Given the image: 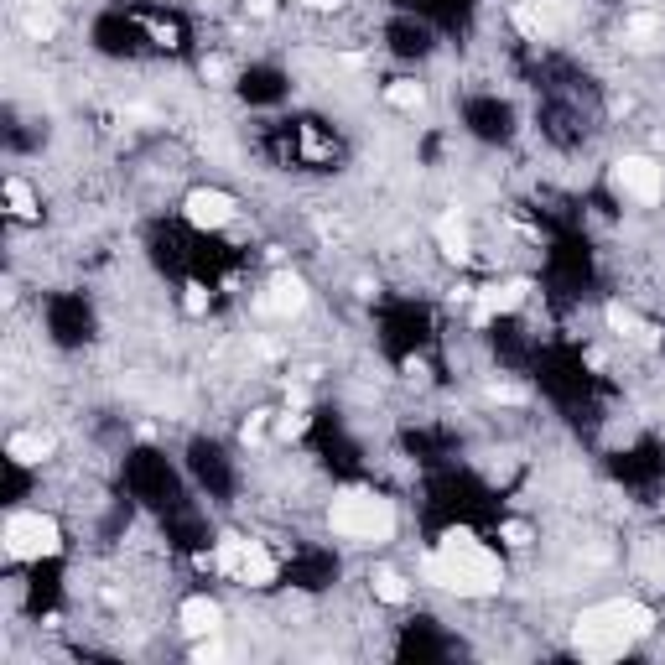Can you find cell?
<instances>
[{
	"instance_id": "obj_1",
	"label": "cell",
	"mask_w": 665,
	"mask_h": 665,
	"mask_svg": "<svg viewBox=\"0 0 665 665\" xmlns=\"http://www.w3.org/2000/svg\"><path fill=\"white\" fill-rule=\"evenodd\" d=\"M421 577H427L432 588H442V593H458V598H489L504 582L499 556L489 546H478L473 530H447L442 546L421 562Z\"/></svg>"
},
{
	"instance_id": "obj_2",
	"label": "cell",
	"mask_w": 665,
	"mask_h": 665,
	"mask_svg": "<svg viewBox=\"0 0 665 665\" xmlns=\"http://www.w3.org/2000/svg\"><path fill=\"white\" fill-rule=\"evenodd\" d=\"M328 525L338 530L343 541H359V546H380L395 536V504L375 489H343L328 510Z\"/></svg>"
},
{
	"instance_id": "obj_3",
	"label": "cell",
	"mask_w": 665,
	"mask_h": 665,
	"mask_svg": "<svg viewBox=\"0 0 665 665\" xmlns=\"http://www.w3.org/2000/svg\"><path fill=\"white\" fill-rule=\"evenodd\" d=\"M0 546H6V556H16V562H42V556L63 551V530L42 510H16L6 520V530H0Z\"/></svg>"
},
{
	"instance_id": "obj_4",
	"label": "cell",
	"mask_w": 665,
	"mask_h": 665,
	"mask_svg": "<svg viewBox=\"0 0 665 665\" xmlns=\"http://www.w3.org/2000/svg\"><path fill=\"white\" fill-rule=\"evenodd\" d=\"M203 567H219L224 577L245 582V588H271L276 582V556L250 536H224L214 556H203Z\"/></svg>"
},
{
	"instance_id": "obj_5",
	"label": "cell",
	"mask_w": 665,
	"mask_h": 665,
	"mask_svg": "<svg viewBox=\"0 0 665 665\" xmlns=\"http://www.w3.org/2000/svg\"><path fill=\"white\" fill-rule=\"evenodd\" d=\"M629 645H634V634L614 619V608H608V603L588 608V614L577 619V629H572V650L582 660H619Z\"/></svg>"
},
{
	"instance_id": "obj_6",
	"label": "cell",
	"mask_w": 665,
	"mask_h": 665,
	"mask_svg": "<svg viewBox=\"0 0 665 665\" xmlns=\"http://www.w3.org/2000/svg\"><path fill=\"white\" fill-rule=\"evenodd\" d=\"M608 182H614L624 198H634V203H660L665 198V167L650 162V156H619L614 172H608Z\"/></svg>"
},
{
	"instance_id": "obj_7",
	"label": "cell",
	"mask_w": 665,
	"mask_h": 665,
	"mask_svg": "<svg viewBox=\"0 0 665 665\" xmlns=\"http://www.w3.org/2000/svg\"><path fill=\"white\" fill-rule=\"evenodd\" d=\"M182 214H188L193 229H229L234 214H239V203L224 188H193L188 203H182Z\"/></svg>"
},
{
	"instance_id": "obj_8",
	"label": "cell",
	"mask_w": 665,
	"mask_h": 665,
	"mask_svg": "<svg viewBox=\"0 0 665 665\" xmlns=\"http://www.w3.org/2000/svg\"><path fill=\"white\" fill-rule=\"evenodd\" d=\"M562 21H567L562 0H525V6H515V26L525 37H536V42L556 37V32H562Z\"/></svg>"
},
{
	"instance_id": "obj_9",
	"label": "cell",
	"mask_w": 665,
	"mask_h": 665,
	"mask_svg": "<svg viewBox=\"0 0 665 665\" xmlns=\"http://www.w3.org/2000/svg\"><path fill=\"white\" fill-rule=\"evenodd\" d=\"M260 312L265 317H297V312H307V286L297 276H276L271 286L260 291Z\"/></svg>"
},
{
	"instance_id": "obj_10",
	"label": "cell",
	"mask_w": 665,
	"mask_h": 665,
	"mask_svg": "<svg viewBox=\"0 0 665 665\" xmlns=\"http://www.w3.org/2000/svg\"><path fill=\"white\" fill-rule=\"evenodd\" d=\"M525 297H530V281H504V286H484L473 297V323H489L494 312H515V307H525Z\"/></svg>"
},
{
	"instance_id": "obj_11",
	"label": "cell",
	"mask_w": 665,
	"mask_h": 665,
	"mask_svg": "<svg viewBox=\"0 0 665 665\" xmlns=\"http://www.w3.org/2000/svg\"><path fill=\"white\" fill-rule=\"evenodd\" d=\"M177 619H182V629H188V634L208 640V634H219V629H224V608H219L214 598H188Z\"/></svg>"
},
{
	"instance_id": "obj_12",
	"label": "cell",
	"mask_w": 665,
	"mask_h": 665,
	"mask_svg": "<svg viewBox=\"0 0 665 665\" xmlns=\"http://www.w3.org/2000/svg\"><path fill=\"white\" fill-rule=\"evenodd\" d=\"M437 245H442V255H447L452 265H463V260L473 255L468 229H463V219H458V214H442V219H437Z\"/></svg>"
},
{
	"instance_id": "obj_13",
	"label": "cell",
	"mask_w": 665,
	"mask_h": 665,
	"mask_svg": "<svg viewBox=\"0 0 665 665\" xmlns=\"http://www.w3.org/2000/svg\"><path fill=\"white\" fill-rule=\"evenodd\" d=\"M608 608H614V619H619V624L634 634V640H645V634L655 629V614H650V608H645L640 598H614Z\"/></svg>"
},
{
	"instance_id": "obj_14",
	"label": "cell",
	"mask_w": 665,
	"mask_h": 665,
	"mask_svg": "<svg viewBox=\"0 0 665 665\" xmlns=\"http://www.w3.org/2000/svg\"><path fill=\"white\" fill-rule=\"evenodd\" d=\"M603 317H608V328H614L619 338H640V343H655V328H650V323H640V317H634V312H629L624 302H608V312H603Z\"/></svg>"
},
{
	"instance_id": "obj_15",
	"label": "cell",
	"mask_w": 665,
	"mask_h": 665,
	"mask_svg": "<svg viewBox=\"0 0 665 665\" xmlns=\"http://www.w3.org/2000/svg\"><path fill=\"white\" fill-rule=\"evenodd\" d=\"M6 452H11L16 463L32 468V463H42L47 452H52V437H47V432H16V437L6 442Z\"/></svg>"
},
{
	"instance_id": "obj_16",
	"label": "cell",
	"mask_w": 665,
	"mask_h": 665,
	"mask_svg": "<svg viewBox=\"0 0 665 665\" xmlns=\"http://www.w3.org/2000/svg\"><path fill=\"white\" fill-rule=\"evenodd\" d=\"M385 99H390V110H406V115H416L421 104H427V89H421V84H411V78H395V84L385 89Z\"/></svg>"
},
{
	"instance_id": "obj_17",
	"label": "cell",
	"mask_w": 665,
	"mask_h": 665,
	"mask_svg": "<svg viewBox=\"0 0 665 665\" xmlns=\"http://www.w3.org/2000/svg\"><path fill=\"white\" fill-rule=\"evenodd\" d=\"M369 582H375V598H380V603H406V598H411L406 577H401V572H390V567H380Z\"/></svg>"
},
{
	"instance_id": "obj_18",
	"label": "cell",
	"mask_w": 665,
	"mask_h": 665,
	"mask_svg": "<svg viewBox=\"0 0 665 665\" xmlns=\"http://www.w3.org/2000/svg\"><path fill=\"white\" fill-rule=\"evenodd\" d=\"M6 203H11V219H37V198L21 177H6Z\"/></svg>"
},
{
	"instance_id": "obj_19",
	"label": "cell",
	"mask_w": 665,
	"mask_h": 665,
	"mask_svg": "<svg viewBox=\"0 0 665 665\" xmlns=\"http://www.w3.org/2000/svg\"><path fill=\"white\" fill-rule=\"evenodd\" d=\"M629 37H634V42H650V37H660V16H650V11L629 16Z\"/></svg>"
},
{
	"instance_id": "obj_20",
	"label": "cell",
	"mask_w": 665,
	"mask_h": 665,
	"mask_svg": "<svg viewBox=\"0 0 665 665\" xmlns=\"http://www.w3.org/2000/svg\"><path fill=\"white\" fill-rule=\"evenodd\" d=\"M26 32H32V37H42V42H47L52 32H58V21H52V16H42V11L32 6V11H26Z\"/></svg>"
},
{
	"instance_id": "obj_21",
	"label": "cell",
	"mask_w": 665,
	"mask_h": 665,
	"mask_svg": "<svg viewBox=\"0 0 665 665\" xmlns=\"http://www.w3.org/2000/svg\"><path fill=\"white\" fill-rule=\"evenodd\" d=\"M302 432H307V416H302V411H286V416L276 421V437H286V442L302 437Z\"/></svg>"
},
{
	"instance_id": "obj_22",
	"label": "cell",
	"mask_w": 665,
	"mask_h": 665,
	"mask_svg": "<svg viewBox=\"0 0 665 665\" xmlns=\"http://www.w3.org/2000/svg\"><path fill=\"white\" fill-rule=\"evenodd\" d=\"M224 655H229V650H224V645L214 640V634H208V640H203V645L193 650V660H203V665H208V660H224Z\"/></svg>"
},
{
	"instance_id": "obj_23",
	"label": "cell",
	"mask_w": 665,
	"mask_h": 665,
	"mask_svg": "<svg viewBox=\"0 0 665 665\" xmlns=\"http://www.w3.org/2000/svg\"><path fill=\"white\" fill-rule=\"evenodd\" d=\"M182 307H188L193 317H198V312H208V291H203V286H188V297H182Z\"/></svg>"
},
{
	"instance_id": "obj_24",
	"label": "cell",
	"mask_w": 665,
	"mask_h": 665,
	"mask_svg": "<svg viewBox=\"0 0 665 665\" xmlns=\"http://www.w3.org/2000/svg\"><path fill=\"white\" fill-rule=\"evenodd\" d=\"M504 541H510V546H530V525L510 520V525H504Z\"/></svg>"
},
{
	"instance_id": "obj_25",
	"label": "cell",
	"mask_w": 665,
	"mask_h": 665,
	"mask_svg": "<svg viewBox=\"0 0 665 665\" xmlns=\"http://www.w3.org/2000/svg\"><path fill=\"white\" fill-rule=\"evenodd\" d=\"M203 78H219V84H224V78H229V63H224V58H203Z\"/></svg>"
},
{
	"instance_id": "obj_26",
	"label": "cell",
	"mask_w": 665,
	"mask_h": 665,
	"mask_svg": "<svg viewBox=\"0 0 665 665\" xmlns=\"http://www.w3.org/2000/svg\"><path fill=\"white\" fill-rule=\"evenodd\" d=\"M250 11L265 21V16H276V0H250Z\"/></svg>"
},
{
	"instance_id": "obj_27",
	"label": "cell",
	"mask_w": 665,
	"mask_h": 665,
	"mask_svg": "<svg viewBox=\"0 0 665 665\" xmlns=\"http://www.w3.org/2000/svg\"><path fill=\"white\" fill-rule=\"evenodd\" d=\"M260 432H265V421L255 416V421H245V442H260Z\"/></svg>"
},
{
	"instance_id": "obj_28",
	"label": "cell",
	"mask_w": 665,
	"mask_h": 665,
	"mask_svg": "<svg viewBox=\"0 0 665 665\" xmlns=\"http://www.w3.org/2000/svg\"><path fill=\"white\" fill-rule=\"evenodd\" d=\"M307 11H338V0H302Z\"/></svg>"
}]
</instances>
